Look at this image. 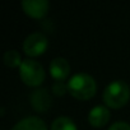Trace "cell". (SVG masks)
<instances>
[{"label": "cell", "instance_id": "cell-5", "mask_svg": "<svg viewBox=\"0 0 130 130\" xmlns=\"http://www.w3.org/2000/svg\"><path fill=\"white\" fill-rule=\"evenodd\" d=\"M31 106L37 112H46L52 103V98L50 92L46 88H37L29 96Z\"/></svg>", "mask_w": 130, "mask_h": 130}, {"label": "cell", "instance_id": "cell-3", "mask_svg": "<svg viewBox=\"0 0 130 130\" xmlns=\"http://www.w3.org/2000/svg\"><path fill=\"white\" fill-rule=\"evenodd\" d=\"M19 75L24 84L29 87H38L45 80L43 67L36 60L26 59L19 67Z\"/></svg>", "mask_w": 130, "mask_h": 130}, {"label": "cell", "instance_id": "cell-2", "mask_svg": "<svg viewBox=\"0 0 130 130\" xmlns=\"http://www.w3.org/2000/svg\"><path fill=\"white\" fill-rule=\"evenodd\" d=\"M102 98L107 107L120 108L127 103L130 98V88L124 80H113L105 88Z\"/></svg>", "mask_w": 130, "mask_h": 130}, {"label": "cell", "instance_id": "cell-13", "mask_svg": "<svg viewBox=\"0 0 130 130\" xmlns=\"http://www.w3.org/2000/svg\"><path fill=\"white\" fill-rule=\"evenodd\" d=\"M108 130H130V125L126 122V121H117V122H113Z\"/></svg>", "mask_w": 130, "mask_h": 130}, {"label": "cell", "instance_id": "cell-12", "mask_svg": "<svg viewBox=\"0 0 130 130\" xmlns=\"http://www.w3.org/2000/svg\"><path fill=\"white\" fill-rule=\"evenodd\" d=\"M52 92L55 96H64L68 92V84H65L64 82H55L52 84Z\"/></svg>", "mask_w": 130, "mask_h": 130}, {"label": "cell", "instance_id": "cell-6", "mask_svg": "<svg viewBox=\"0 0 130 130\" xmlns=\"http://www.w3.org/2000/svg\"><path fill=\"white\" fill-rule=\"evenodd\" d=\"M22 8L27 15L41 19L48 12V2L47 0H24L22 2Z\"/></svg>", "mask_w": 130, "mask_h": 130}, {"label": "cell", "instance_id": "cell-7", "mask_svg": "<svg viewBox=\"0 0 130 130\" xmlns=\"http://www.w3.org/2000/svg\"><path fill=\"white\" fill-rule=\"evenodd\" d=\"M50 74L56 82H62L70 74V65L67 59L64 57H55L50 64Z\"/></svg>", "mask_w": 130, "mask_h": 130}, {"label": "cell", "instance_id": "cell-11", "mask_svg": "<svg viewBox=\"0 0 130 130\" xmlns=\"http://www.w3.org/2000/svg\"><path fill=\"white\" fill-rule=\"evenodd\" d=\"M22 57H21V54L17 51V50H8L5 54H4V64L9 68H17V67H21L22 64Z\"/></svg>", "mask_w": 130, "mask_h": 130}, {"label": "cell", "instance_id": "cell-4", "mask_svg": "<svg viewBox=\"0 0 130 130\" xmlns=\"http://www.w3.org/2000/svg\"><path fill=\"white\" fill-rule=\"evenodd\" d=\"M47 45H48L47 37L41 32H35L27 36V38L24 40L23 51L28 56H40L46 51Z\"/></svg>", "mask_w": 130, "mask_h": 130}, {"label": "cell", "instance_id": "cell-1", "mask_svg": "<svg viewBox=\"0 0 130 130\" xmlns=\"http://www.w3.org/2000/svg\"><path fill=\"white\" fill-rule=\"evenodd\" d=\"M96 80L87 73L74 74L68 82V92L77 100H89L96 94Z\"/></svg>", "mask_w": 130, "mask_h": 130}, {"label": "cell", "instance_id": "cell-9", "mask_svg": "<svg viewBox=\"0 0 130 130\" xmlns=\"http://www.w3.org/2000/svg\"><path fill=\"white\" fill-rule=\"evenodd\" d=\"M12 130H47L45 121L37 116H28L18 121Z\"/></svg>", "mask_w": 130, "mask_h": 130}, {"label": "cell", "instance_id": "cell-8", "mask_svg": "<svg viewBox=\"0 0 130 130\" xmlns=\"http://www.w3.org/2000/svg\"><path fill=\"white\" fill-rule=\"evenodd\" d=\"M110 120V111L105 106H96L89 111L88 115V122L94 127H102L105 126Z\"/></svg>", "mask_w": 130, "mask_h": 130}, {"label": "cell", "instance_id": "cell-10", "mask_svg": "<svg viewBox=\"0 0 130 130\" xmlns=\"http://www.w3.org/2000/svg\"><path fill=\"white\" fill-rule=\"evenodd\" d=\"M51 130H77V126L70 117L60 116L51 124Z\"/></svg>", "mask_w": 130, "mask_h": 130}]
</instances>
